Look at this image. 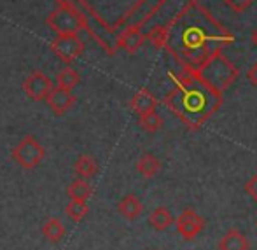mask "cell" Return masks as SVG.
I'll list each match as a JSON object with an SVG mask.
<instances>
[{
    "label": "cell",
    "instance_id": "cell-15",
    "mask_svg": "<svg viewBox=\"0 0 257 250\" xmlns=\"http://www.w3.org/2000/svg\"><path fill=\"white\" fill-rule=\"evenodd\" d=\"M159 168H161V161L151 152H144L139 158V163H137V170L146 179H153V177L158 175Z\"/></svg>",
    "mask_w": 257,
    "mask_h": 250
},
{
    "label": "cell",
    "instance_id": "cell-16",
    "mask_svg": "<svg viewBox=\"0 0 257 250\" xmlns=\"http://www.w3.org/2000/svg\"><path fill=\"white\" fill-rule=\"evenodd\" d=\"M65 233H67L65 224L61 222L60 219H56V217H49V219L42 224V234H44L46 240H49L51 243H58V241L63 240Z\"/></svg>",
    "mask_w": 257,
    "mask_h": 250
},
{
    "label": "cell",
    "instance_id": "cell-26",
    "mask_svg": "<svg viewBox=\"0 0 257 250\" xmlns=\"http://www.w3.org/2000/svg\"><path fill=\"white\" fill-rule=\"evenodd\" d=\"M250 41H252V44H254V48H257V27L254 28V30H252Z\"/></svg>",
    "mask_w": 257,
    "mask_h": 250
},
{
    "label": "cell",
    "instance_id": "cell-20",
    "mask_svg": "<svg viewBox=\"0 0 257 250\" xmlns=\"http://www.w3.org/2000/svg\"><path fill=\"white\" fill-rule=\"evenodd\" d=\"M139 126L147 133H156L163 128V117L156 110L139 115Z\"/></svg>",
    "mask_w": 257,
    "mask_h": 250
},
{
    "label": "cell",
    "instance_id": "cell-22",
    "mask_svg": "<svg viewBox=\"0 0 257 250\" xmlns=\"http://www.w3.org/2000/svg\"><path fill=\"white\" fill-rule=\"evenodd\" d=\"M146 39L158 49H165L166 42H168V27H154Z\"/></svg>",
    "mask_w": 257,
    "mask_h": 250
},
{
    "label": "cell",
    "instance_id": "cell-11",
    "mask_svg": "<svg viewBox=\"0 0 257 250\" xmlns=\"http://www.w3.org/2000/svg\"><path fill=\"white\" fill-rule=\"evenodd\" d=\"M130 107H132V110L135 112L137 115H142V114H147V112H151V110H156V107H158V100H156V96L151 93V89L142 88L132 96V100H130Z\"/></svg>",
    "mask_w": 257,
    "mask_h": 250
},
{
    "label": "cell",
    "instance_id": "cell-2",
    "mask_svg": "<svg viewBox=\"0 0 257 250\" xmlns=\"http://www.w3.org/2000/svg\"><path fill=\"white\" fill-rule=\"evenodd\" d=\"M170 77L175 82V89H172L163 101L189 128L198 130L222 105V93L208 88L193 72L182 70L179 75L170 72Z\"/></svg>",
    "mask_w": 257,
    "mask_h": 250
},
{
    "label": "cell",
    "instance_id": "cell-21",
    "mask_svg": "<svg viewBox=\"0 0 257 250\" xmlns=\"http://www.w3.org/2000/svg\"><path fill=\"white\" fill-rule=\"evenodd\" d=\"M89 212L88 201H81V200H70L65 206V213L68 215V219L74 220V222H81Z\"/></svg>",
    "mask_w": 257,
    "mask_h": 250
},
{
    "label": "cell",
    "instance_id": "cell-18",
    "mask_svg": "<svg viewBox=\"0 0 257 250\" xmlns=\"http://www.w3.org/2000/svg\"><path fill=\"white\" fill-rule=\"evenodd\" d=\"M67 194L70 200H81V201H88L93 194V187L89 186L88 180L84 179H77L67 187Z\"/></svg>",
    "mask_w": 257,
    "mask_h": 250
},
{
    "label": "cell",
    "instance_id": "cell-23",
    "mask_svg": "<svg viewBox=\"0 0 257 250\" xmlns=\"http://www.w3.org/2000/svg\"><path fill=\"white\" fill-rule=\"evenodd\" d=\"M222 2L226 4L231 11H234V13L240 14V13H245V11H247L248 7L255 2V0H222Z\"/></svg>",
    "mask_w": 257,
    "mask_h": 250
},
{
    "label": "cell",
    "instance_id": "cell-19",
    "mask_svg": "<svg viewBox=\"0 0 257 250\" xmlns=\"http://www.w3.org/2000/svg\"><path fill=\"white\" fill-rule=\"evenodd\" d=\"M56 84L63 89H68L72 91L74 88H77L81 84V75L77 74V70H74L72 67H65L58 72L56 75Z\"/></svg>",
    "mask_w": 257,
    "mask_h": 250
},
{
    "label": "cell",
    "instance_id": "cell-12",
    "mask_svg": "<svg viewBox=\"0 0 257 250\" xmlns=\"http://www.w3.org/2000/svg\"><path fill=\"white\" fill-rule=\"evenodd\" d=\"M219 250H248L250 243H248L247 236L238 229H229L217 243Z\"/></svg>",
    "mask_w": 257,
    "mask_h": 250
},
{
    "label": "cell",
    "instance_id": "cell-4",
    "mask_svg": "<svg viewBox=\"0 0 257 250\" xmlns=\"http://www.w3.org/2000/svg\"><path fill=\"white\" fill-rule=\"evenodd\" d=\"M46 23L58 35H79V32L86 27L84 18L67 4H61L60 7H56L46 18Z\"/></svg>",
    "mask_w": 257,
    "mask_h": 250
},
{
    "label": "cell",
    "instance_id": "cell-5",
    "mask_svg": "<svg viewBox=\"0 0 257 250\" xmlns=\"http://www.w3.org/2000/svg\"><path fill=\"white\" fill-rule=\"evenodd\" d=\"M46 158V149L35 137L28 135L13 149V159L25 170H34Z\"/></svg>",
    "mask_w": 257,
    "mask_h": 250
},
{
    "label": "cell",
    "instance_id": "cell-24",
    "mask_svg": "<svg viewBox=\"0 0 257 250\" xmlns=\"http://www.w3.org/2000/svg\"><path fill=\"white\" fill-rule=\"evenodd\" d=\"M245 193L257 203V173L252 177V179H248V182L245 184Z\"/></svg>",
    "mask_w": 257,
    "mask_h": 250
},
{
    "label": "cell",
    "instance_id": "cell-25",
    "mask_svg": "<svg viewBox=\"0 0 257 250\" xmlns=\"http://www.w3.org/2000/svg\"><path fill=\"white\" fill-rule=\"evenodd\" d=\"M247 81L250 82L252 86H255V88H257V61H255V63H252L250 68L247 70Z\"/></svg>",
    "mask_w": 257,
    "mask_h": 250
},
{
    "label": "cell",
    "instance_id": "cell-7",
    "mask_svg": "<svg viewBox=\"0 0 257 250\" xmlns=\"http://www.w3.org/2000/svg\"><path fill=\"white\" fill-rule=\"evenodd\" d=\"M54 88L53 81L41 70H35L25 79L23 82V91L25 95L34 101H44L48 98V95Z\"/></svg>",
    "mask_w": 257,
    "mask_h": 250
},
{
    "label": "cell",
    "instance_id": "cell-1",
    "mask_svg": "<svg viewBox=\"0 0 257 250\" xmlns=\"http://www.w3.org/2000/svg\"><path fill=\"white\" fill-rule=\"evenodd\" d=\"M173 21L182 25V32L179 49L170 53L175 54L182 70L200 67L212 53L234 42V35L229 34L196 0H191Z\"/></svg>",
    "mask_w": 257,
    "mask_h": 250
},
{
    "label": "cell",
    "instance_id": "cell-6",
    "mask_svg": "<svg viewBox=\"0 0 257 250\" xmlns=\"http://www.w3.org/2000/svg\"><path fill=\"white\" fill-rule=\"evenodd\" d=\"M51 51L63 63H72L84 53V42L79 35H58L51 42Z\"/></svg>",
    "mask_w": 257,
    "mask_h": 250
},
{
    "label": "cell",
    "instance_id": "cell-13",
    "mask_svg": "<svg viewBox=\"0 0 257 250\" xmlns=\"http://www.w3.org/2000/svg\"><path fill=\"white\" fill-rule=\"evenodd\" d=\"M117 210L124 219L135 220L142 215L144 205H142V201L135 196V194H126V196L117 203Z\"/></svg>",
    "mask_w": 257,
    "mask_h": 250
},
{
    "label": "cell",
    "instance_id": "cell-17",
    "mask_svg": "<svg viewBox=\"0 0 257 250\" xmlns=\"http://www.w3.org/2000/svg\"><path fill=\"white\" fill-rule=\"evenodd\" d=\"M173 222H175V219H173L172 212L168 208H165V206L154 208L149 215V224L156 231H166Z\"/></svg>",
    "mask_w": 257,
    "mask_h": 250
},
{
    "label": "cell",
    "instance_id": "cell-3",
    "mask_svg": "<svg viewBox=\"0 0 257 250\" xmlns=\"http://www.w3.org/2000/svg\"><path fill=\"white\" fill-rule=\"evenodd\" d=\"M187 72V70H184ZM194 75L200 81H203L208 88L215 89L219 93H224L240 75L236 65H233L226 56L222 54V49H217L215 53H212L208 58L200 65V67L193 68Z\"/></svg>",
    "mask_w": 257,
    "mask_h": 250
},
{
    "label": "cell",
    "instance_id": "cell-10",
    "mask_svg": "<svg viewBox=\"0 0 257 250\" xmlns=\"http://www.w3.org/2000/svg\"><path fill=\"white\" fill-rule=\"evenodd\" d=\"M144 42H146V35L142 34V30H140L139 27L126 28V30L121 32V35H119V39H117L119 48L128 51L130 54L137 53V51L142 48Z\"/></svg>",
    "mask_w": 257,
    "mask_h": 250
},
{
    "label": "cell",
    "instance_id": "cell-9",
    "mask_svg": "<svg viewBox=\"0 0 257 250\" xmlns=\"http://www.w3.org/2000/svg\"><path fill=\"white\" fill-rule=\"evenodd\" d=\"M46 101H48L49 108H51L54 114L63 115L74 107L75 96H74V93L68 91V89H63V88H60V86H54L51 89V93L48 95V98H46Z\"/></svg>",
    "mask_w": 257,
    "mask_h": 250
},
{
    "label": "cell",
    "instance_id": "cell-8",
    "mask_svg": "<svg viewBox=\"0 0 257 250\" xmlns=\"http://www.w3.org/2000/svg\"><path fill=\"white\" fill-rule=\"evenodd\" d=\"M177 231L180 233V236L184 240H193L198 234L203 231L205 227V219L193 208H186L175 220Z\"/></svg>",
    "mask_w": 257,
    "mask_h": 250
},
{
    "label": "cell",
    "instance_id": "cell-14",
    "mask_svg": "<svg viewBox=\"0 0 257 250\" xmlns=\"http://www.w3.org/2000/svg\"><path fill=\"white\" fill-rule=\"evenodd\" d=\"M74 172L79 179L88 180V179H91V177L96 175V172H98V165H96V161H95L93 156L81 154L74 165Z\"/></svg>",
    "mask_w": 257,
    "mask_h": 250
}]
</instances>
